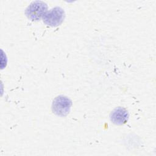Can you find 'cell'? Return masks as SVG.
Instances as JSON below:
<instances>
[{
  "instance_id": "obj_1",
  "label": "cell",
  "mask_w": 156,
  "mask_h": 156,
  "mask_svg": "<svg viewBox=\"0 0 156 156\" xmlns=\"http://www.w3.org/2000/svg\"><path fill=\"white\" fill-rule=\"evenodd\" d=\"M65 17V11L60 7H55L47 11L43 16L44 23L51 27H57L60 25Z\"/></svg>"
},
{
  "instance_id": "obj_2",
  "label": "cell",
  "mask_w": 156,
  "mask_h": 156,
  "mask_svg": "<svg viewBox=\"0 0 156 156\" xmlns=\"http://www.w3.org/2000/svg\"><path fill=\"white\" fill-rule=\"evenodd\" d=\"M47 4L42 1H33L26 10V16L32 21L40 20L48 11Z\"/></svg>"
},
{
  "instance_id": "obj_3",
  "label": "cell",
  "mask_w": 156,
  "mask_h": 156,
  "mask_svg": "<svg viewBox=\"0 0 156 156\" xmlns=\"http://www.w3.org/2000/svg\"><path fill=\"white\" fill-rule=\"evenodd\" d=\"M72 101L64 96L56 97L52 104V110L54 113L60 116H66L70 112Z\"/></svg>"
},
{
  "instance_id": "obj_4",
  "label": "cell",
  "mask_w": 156,
  "mask_h": 156,
  "mask_svg": "<svg viewBox=\"0 0 156 156\" xmlns=\"http://www.w3.org/2000/svg\"><path fill=\"white\" fill-rule=\"evenodd\" d=\"M129 113L127 110L123 107H117L115 108L110 113V117L111 121L118 126L126 124L129 119Z\"/></svg>"
}]
</instances>
